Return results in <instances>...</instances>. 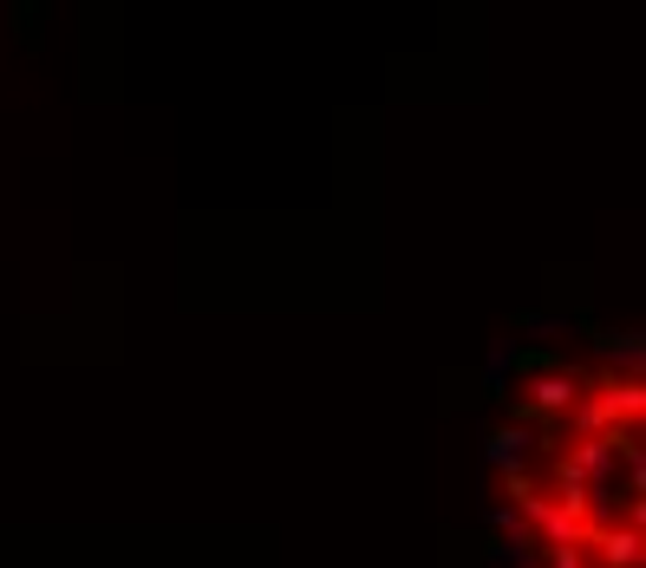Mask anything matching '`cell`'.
Wrapping results in <instances>:
<instances>
[{
	"label": "cell",
	"instance_id": "1",
	"mask_svg": "<svg viewBox=\"0 0 646 568\" xmlns=\"http://www.w3.org/2000/svg\"><path fill=\"white\" fill-rule=\"evenodd\" d=\"M646 392L640 379H601L594 392H581L569 412L574 438H607V431H634V419H640Z\"/></svg>",
	"mask_w": 646,
	"mask_h": 568
},
{
	"label": "cell",
	"instance_id": "2",
	"mask_svg": "<svg viewBox=\"0 0 646 568\" xmlns=\"http://www.w3.org/2000/svg\"><path fill=\"white\" fill-rule=\"evenodd\" d=\"M529 366H536V379H529L522 419H529V412H542V419H549V412H574V399L587 392V379H581V372H562L555 359H529Z\"/></svg>",
	"mask_w": 646,
	"mask_h": 568
},
{
	"label": "cell",
	"instance_id": "3",
	"mask_svg": "<svg viewBox=\"0 0 646 568\" xmlns=\"http://www.w3.org/2000/svg\"><path fill=\"white\" fill-rule=\"evenodd\" d=\"M581 549H601V568H640V523H601V529H587V543Z\"/></svg>",
	"mask_w": 646,
	"mask_h": 568
},
{
	"label": "cell",
	"instance_id": "4",
	"mask_svg": "<svg viewBox=\"0 0 646 568\" xmlns=\"http://www.w3.org/2000/svg\"><path fill=\"white\" fill-rule=\"evenodd\" d=\"M529 451H536V431H529V425H509V431H497V438L484 444V464H490V471H502V477H522Z\"/></svg>",
	"mask_w": 646,
	"mask_h": 568
},
{
	"label": "cell",
	"instance_id": "5",
	"mask_svg": "<svg viewBox=\"0 0 646 568\" xmlns=\"http://www.w3.org/2000/svg\"><path fill=\"white\" fill-rule=\"evenodd\" d=\"M601 354L627 366V379H640V334H601Z\"/></svg>",
	"mask_w": 646,
	"mask_h": 568
},
{
	"label": "cell",
	"instance_id": "6",
	"mask_svg": "<svg viewBox=\"0 0 646 568\" xmlns=\"http://www.w3.org/2000/svg\"><path fill=\"white\" fill-rule=\"evenodd\" d=\"M509 366H522V354H516V340H497V347H490V354H484V379H490V386H509Z\"/></svg>",
	"mask_w": 646,
	"mask_h": 568
},
{
	"label": "cell",
	"instance_id": "7",
	"mask_svg": "<svg viewBox=\"0 0 646 568\" xmlns=\"http://www.w3.org/2000/svg\"><path fill=\"white\" fill-rule=\"evenodd\" d=\"M516 327L536 334V340H555V334H574V314H522Z\"/></svg>",
	"mask_w": 646,
	"mask_h": 568
}]
</instances>
